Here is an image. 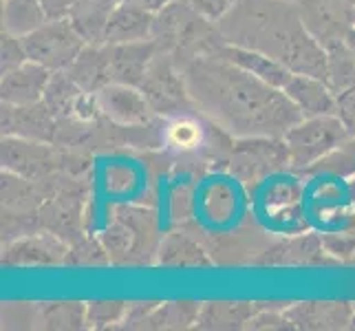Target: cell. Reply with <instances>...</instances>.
I'll use <instances>...</instances> for the list:
<instances>
[{
	"label": "cell",
	"mask_w": 355,
	"mask_h": 331,
	"mask_svg": "<svg viewBox=\"0 0 355 331\" xmlns=\"http://www.w3.org/2000/svg\"><path fill=\"white\" fill-rule=\"evenodd\" d=\"M194 108L232 137H285L304 115L276 89L218 53H203L179 67Z\"/></svg>",
	"instance_id": "obj_1"
},
{
	"label": "cell",
	"mask_w": 355,
	"mask_h": 331,
	"mask_svg": "<svg viewBox=\"0 0 355 331\" xmlns=\"http://www.w3.org/2000/svg\"><path fill=\"white\" fill-rule=\"evenodd\" d=\"M216 27L227 44L261 51L293 73L327 80V49L304 27L293 0H234Z\"/></svg>",
	"instance_id": "obj_2"
},
{
	"label": "cell",
	"mask_w": 355,
	"mask_h": 331,
	"mask_svg": "<svg viewBox=\"0 0 355 331\" xmlns=\"http://www.w3.org/2000/svg\"><path fill=\"white\" fill-rule=\"evenodd\" d=\"M153 40L159 51L173 53L179 67L197 56L216 53L227 44L216 22L201 16L186 0H173L162 11H157Z\"/></svg>",
	"instance_id": "obj_3"
},
{
	"label": "cell",
	"mask_w": 355,
	"mask_h": 331,
	"mask_svg": "<svg viewBox=\"0 0 355 331\" xmlns=\"http://www.w3.org/2000/svg\"><path fill=\"white\" fill-rule=\"evenodd\" d=\"M113 265H150L157 263L159 219L146 205H115L113 221L100 235Z\"/></svg>",
	"instance_id": "obj_4"
},
{
	"label": "cell",
	"mask_w": 355,
	"mask_h": 331,
	"mask_svg": "<svg viewBox=\"0 0 355 331\" xmlns=\"http://www.w3.org/2000/svg\"><path fill=\"white\" fill-rule=\"evenodd\" d=\"M3 168L33 181L51 179L55 175L87 177L91 170V153L62 148L51 142L3 137Z\"/></svg>",
	"instance_id": "obj_5"
},
{
	"label": "cell",
	"mask_w": 355,
	"mask_h": 331,
	"mask_svg": "<svg viewBox=\"0 0 355 331\" xmlns=\"http://www.w3.org/2000/svg\"><path fill=\"white\" fill-rule=\"evenodd\" d=\"M285 144L291 159V170L304 173L322 157L334 153L351 139L349 128L338 115L304 117L285 133Z\"/></svg>",
	"instance_id": "obj_6"
},
{
	"label": "cell",
	"mask_w": 355,
	"mask_h": 331,
	"mask_svg": "<svg viewBox=\"0 0 355 331\" xmlns=\"http://www.w3.org/2000/svg\"><path fill=\"white\" fill-rule=\"evenodd\" d=\"M289 168L291 159L283 137H239L227 162V173L241 186H256Z\"/></svg>",
	"instance_id": "obj_7"
},
{
	"label": "cell",
	"mask_w": 355,
	"mask_h": 331,
	"mask_svg": "<svg viewBox=\"0 0 355 331\" xmlns=\"http://www.w3.org/2000/svg\"><path fill=\"white\" fill-rule=\"evenodd\" d=\"M141 93L153 106L157 117H175L181 113L197 110L188 93V84L183 78V71L175 62L173 53L157 51L153 62L146 71V76L139 84Z\"/></svg>",
	"instance_id": "obj_8"
},
{
	"label": "cell",
	"mask_w": 355,
	"mask_h": 331,
	"mask_svg": "<svg viewBox=\"0 0 355 331\" xmlns=\"http://www.w3.org/2000/svg\"><path fill=\"white\" fill-rule=\"evenodd\" d=\"M27 58L49 71H67L84 51L87 40L69 18L46 20L42 27L22 38Z\"/></svg>",
	"instance_id": "obj_9"
},
{
	"label": "cell",
	"mask_w": 355,
	"mask_h": 331,
	"mask_svg": "<svg viewBox=\"0 0 355 331\" xmlns=\"http://www.w3.org/2000/svg\"><path fill=\"white\" fill-rule=\"evenodd\" d=\"M300 18L324 49L345 42L353 29V0H296Z\"/></svg>",
	"instance_id": "obj_10"
},
{
	"label": "cell",
	"mask_w": 355,
	"mask_h": 331,
	"mask_svg": "<svg viewBox=\"0 0 355 331\" xmlns=\"http://www.w3.org/2000/svg\"><path fill=\"white\" fill-rule=\"evenodd\" d=\"M338 259H331L327 252L322 237L318 235H298L269 243L263 254L254 261L261 267H318L334 265Z\"/></svg>",
	"instance_id": "obj_11"
},
{
	"label": "cell",
	"mask_w": 355,
	"mask_h": 331,
	"mask_svg": "<svg viewBox=\"0 0 355 331\" xmlns=\"http://www.w3.org/2000/svg\"><path fill=\"white\" fill-rule=\"evenodd\" d=\"M69 243L51 232H33L7 243L3 265L7 267H51L67 265Z\"/></svg>",
	"instance_id": "obj_12"
},
{
	"label": "cell",
	"mask_w": 355,
	"mask_h": 331,
	"mask_svg": "<svg viewBox=\"0 0 355 331\" xmlns=\"http://www.w3.org/2000/svg\"><path fill=\"white\" fill-rule=\"evenodd\" d=\"M58 117L44 104V100L33 104H3V135L31 142L55 139Z\"/></svg>",
	"instance_id": "obj_13"
},
{
	"label": "cell",
	"mask_w": 355,
	"mask_h": 331,
	"mask_svg": "<svg viewBox=\"0 0 355 331\" xmlns=\"http://www.w3.org/2000/svg\"><path fill=\"white\" fill-rule=\"evenodd\" d=\"M97 102H100V110L104 117L124 126L150 124V121L157 119L155 110L146 100L141 89L130 87V84H106L104 89L97 91Z\"/></svg>",
	"instance_id": "obj_14"
},
{
	"label": "cell",
	"mask_w": 355,
	"mask_h": 331,
	"mask_svg": "<svg viewBox=\"0 0 355 331\" xmlns=\"http://www.w3.org/2000/svg\"><path fill=\"white\" fill-rule=\"evenodd\" d=\"M106 44V73L108 84H130L139 87L146 71H148L159 46L155 40L126 42V44Z\"/></svg>",
	"instance_id": "obj_15"
},
{
	"label": "cell",
	"mask_w": 355,
	"mask_h": 331,
	"mask_svg": "<svg viewBox=\"0 0 355 331\" xmlns=\"http://www.w3.org/2000/svg\"><path fill=\"white\" fill-rule=\"evenodd\" d=\"M293 329H347L353 325L355 307L345 300H307L285 309Z\"/></svg>",
	"instance_id": "obj_16"
},
{
	"label": "cell",
	"mask_w": 355,
	"mask_h": 331,
	"mask_svg": "<svg viewBox=\"0 0 355 331\" xmlns=\"http://www.w3.org/2000/svg\"><path fill=\"white\" fill-rule=\"evenodd\" d=\"M283 91L287 93L289 100L300 108V113L304 117L338 115V95L329 87V82L322 78L293 73Z\"/></svg>",
	"instance_id": "obj_17"
},
{
	"label": "cell",
	"mask_w": 355,
	"mask_h": 331,
	"mask_svg": "<svg viewBox=\"0 0 355 331\" xmlns=\"http://www.w3.org/2000/svg\"><path fill=\"white\" fill-rule=\"evenodd\" d=\"M157 265L188 269V267H212L214 261L205 245L188 232L186 228H179L162 237L157 250Z\"/></svg>",
	"instance_id": "obj_18"
},
{
	"label": "cell",
	"mask_w": 355,
	"mask_h": 331,
	"mask_svg": "<svg viewBox=\"0 0 355 331\" xmlns=\"http://www.w3.org/2000/svg\"><path fill=\"white\" fill-rule=\"evenodd\" d=\"M51 73L46 67L27 60L18 69L3 73V84H0V95L3 104H33L44 97L46 84L51 80Z\"/></svg>",
	"instance_id": "obj_19"
},
{
	"label": "cell",
	"mask_w": 355,
	"mask_h": 331,
	"mask_svg": "<svg viewBox=\"0 0 355 331\" xmlns=\"http://www.w3.org/2000/svg\"><path fill=\"white\" fill-rule=\"evenodd\" d=\"M155 14L126 3H119L106 24L104 42L126 44V42H146L153 40Z\"/></svg>",
	"instance_id": "obj_20"
},
{
	"label": "cell",
	"mask_w": 355,
	"mask_h": 331,
	"mask_svg": "<svg viewBox=\"0 0 355 331\" xmlns=\"http://www.w3.org/2000/svg\"><path fill=\"white\" fill-rule=\"evenodd\" d=\"M218 56L227 58L230 62L239 65L241 69L250 71L252 76L265 80L267 84H272L276 89H285V84L291 80L293 71L287 69L283 62L269 58L261 51H252V49H243V46H234V44H223L216 51Z\"/></svg>",
	"instance_id": "obj_21"
},
{
	"label": "cell",
	"mask_w": 355,
	"mask_h": 331,
	"mask_svg": "<svg viewBox=\"0 0 355 331\" xmlns=\"http://www.w3.org/2000/svg\"><path fill=\"white\" fill-rule=\"evenodd\" d=\"M267 309L265 303H241V300H212L203 303L197 318V329H241L259 314Z\"/></svg>",
	"instance_id": "obj_22"
},
{
	"label": "cell",
	"mask_w": 355,
	"mask_h": 331,
	"mask_svg": "<svg viewBox=\"0 0 355 331\" xmlns=\"http://www.w3.org/2000/svg\"><path fill=\"white\" fill-rule=\"evenodd\" d=\"M121 0H76L69 20L87 44H104V31Z\"/></svg>",
	"instance_id": "obj_23"
},
{
	"label": "cell",
	"mask_w": 355,
	"mask_h": 331,
	"mask_svg": "<svg viewBox=\"0 0 355 331\" xmlns=\"http://www.w3.org/2000/svg\"><path fill=\"white\" fill-rule=\"evenodd\" d=\"M67 73L87 93H97L108 84L106 73V44H87Z\"/></svg>",
	"instance_id": "obj_24"
},
{
	"label": "cell",
	"mask_w": 355,
	"mask_h": 331,
	"mask_svg": "<svg viewBox=\"0 0 355 331\" xmlns=\"http://www.w3.org/2000/svg\"><path fill=\"white\" fill-rule=\"evenodd\" d=\"M46 20L42 0H3V33L24 38Z\"/></svg>",
	"instance_id": "obj_25"
},
{
	"label": "cell",
	"mask_w": 355,
	"mask_h": 331,
	"mask_svg": "<svg viewBox=\"0 0 355 331\" xmlns=\"http://www.w3.org/2000/svg\"><path fill=\"white\" fill-rule=\"evenodd\" d=\"M203 303L194 300H170L157 303V307L141 323V329H188L197 325Z\"/></svg>",
	"instance_id": "obj_26"
},
{
	"label": "cell",
	"mask_w": 355,
	"mask_h": 331,
	"mask_svg": "<svg viewBox=\"0 0 355 331\" xmlns=\"http://www.w3.org/2000/svg\"><path fill=\"white\" fill-rule=\"evenodd\" d=\"M84 93L87 91L80 89L67 71H53L42 100L55 117H73Z\"/></svg>",
	"instance_id": "obj_27"
},
{
	"label": "cell",
	"mask_w": 355,
	"mask_h": 331,
	"mask_svg": "<svg viewBox=\"0 0 355 331\" xmlns=\"http://www.w3.org/2000/svg\"><path fill=\"white\" fill-rule=\"evenodd\" d=\"M40 329H82L87 327V305L73 300L35 303Z\"/></svg>",
	"instance_id": "obj_28"
},
{
	"label": "cell",
	"mask_w": 355,
	"mask_h": 331,
	"mask_svg": "<svg viewBox=\"0 0 355 331\" xmlns=\"http://www.w3.org/2000/svg\"><path fill=\"white\" fill-rule=\"evenodd\" d=\"M327 82L336 95L355 87V53L345 42L327 49Z\"/></svg>",
	"instance_id": "obj_29"
},
{
	"label": "cell",
	"mask_w": 355,
	"mask_h": 331,
	"mask_svg": "<svg viewBox=\"0 0 355 331\" xmlns=\"http://www.w3.org/2000/svg\"><path fill=\"white\" fill-rule=\"evenodd\" d=\"M267 212L272 219H289L300 217V186L298 183H276L267 192Z\"/></svg>",
	"instance_id": "obj_30"
},
{
	"label": "cell",
	"mask_w": 355,
	"mask_h": 331,
	"mask_svg": "<svg viewBox=\"0 0 355 331\" xmlns=\"http://www.w3.org/2000/svg\"><path fill=\"white\" fill-rule=\"evenodd\" d=\"M111 256L104 250L100 239H87L80 237L69 245V256L67 265H78V267H93V265H108Z\"/></svg>",
	"instance_id": "obj_31"
},
{
	"label": "cell",
	"mask_w": 355,
	"mask_h": 331,
	"mask_svg": "<svg viewBox=\"0 0 355 331\" xmlns=\"http://www.w3.org/2000/svg\"><path fill=\"white\" fill-rule=\"evenodd\" d=\"M128 303L119 300H93L87 303V327L106 329L124 321Z\"/></svg>",
	"instance_id": "obj_32"
},
{
	"label": "cell",
	"mask_w": 355,
	"mask_h": 331,
	"mask_svg": "<svg viewBox=\"0 0 355 331\" xmlns=\"http://www.w3.org/2000/svg\"><path fill=\"white\" fill-rule=\"evenodd\" d=\"M3 327H38V307H35V303H7L3 307Z\"/></svg>",
	"instance_id": "obj_33"
},
{
	"label": "cell",
	"mask_w": 355,
	"mask_h": 331,
	"mask_svg": "<svg viewBox=\"0 0 355 331\" xmlns=\"http://www.w3.org/2000/svg\"><path fill=\"white\" fill-rule=\"evenodd\" d=\"M27 51H24V42L18 35L3 33V73H9L27 62Z\"/></svg>",
	"instance_id": "obj_34"
},
{
	"label": "cell",
	"mask_w": 355,
	"mask_h": 331,
	"mask_svg": "<svg viewBox=\"0 0 355 331\" xmlns=\"http://www.w3.org/2000/svg\"><path fill=\"white\" fill-rule=\"evenodd\" d=\"M194 207V188L188 183H179V186L170 192V210L175 219H190Z\"/></svg>",
	"instance_id": "obj_35"
},
{
	"label": "cell",
	"mask_w": 355,
	"mask_h": 331,
	"mask_svg": "<svg viewBox=\"0 0 355 331\" xmlns=\"http://www.w3.org/2000/svg\"><path fill=\"white\" fill-rule=\"evenodd\" d=\"M327 252L336 259H347L355 252V232H345V235H327L322 237Z\"/></svg>",
	"instance_id": "obj_36"
},
{
	"label": "cell",
	"mask_w": 355,
	"mask_h": 331,
	"mask_svg": "<svg viewBox=\"0 0 355 331\" xmlns=\"http://www.w3.org/2000/svg\"><path fill=\"white\" fill-rule=\"evenodd\" d=\"M338 117L349 128L351 137H355V87L338 93Z\"/></svg>",
	"instance_id": "obj_37"
},
{
	"label": "cell",
	"mask_w": 355,
	"mask_h": 331,
	"mask_svg": "<svg viewBox=\"0 0 355 331\" xmlns=\"http://www.w3.org/2000/svg\"><path fill=\"white\" fill-rule=\"evenodd\" d=\"M186 3H190L201 16L210 18L214 22L221 20L227 14V9L232 7V0H186Z\"/></svg>",
	"instance_id": "obj_38"
},
{
	"label": "cell",
	"mask_w": 355,
	"mask_h": 331,
	"mask_svg": "<svg viewBox=\"0 0 355 331\" xmlns=\"http://www.w3.org/2000/svg\"><path fill=\"white\" fill-rule=\"evenodd\" d=\"M73 5H76V0H42V7L46 11L49 20L69 18Z\"/></svg>",
	"instance_id": "obj_39"
},
{
	"label": "cell",
	"mask_w": 355,
	"mask_h": 331,
	"mask_svg": "<svg viewBox=\"0 0 355 331\" xmlns=\"http://www.w3.org/2000/svg\"><path fill=\"white\" fill-rule=\"evenodd\" d=\"M121 3H126V5H132V7H139V9H146V11H153V14H157V11H162L166 5L173 3V0H121Z\"/></svg>",
	"instance_id": "obj_40"
},
{
	"label": "cell",
	"mask_w": 355,
	"mask_h": 331,
	"mask_svg": "<svg viewBox=\"0 0 355 331\" xmlns=\"http://www.w3.org/2000/svg\"><path fill=\"white\" fill-rule=\"evenodd\" d=\"M345 44H347V46L351 49V51L355 53V27H353V29H351V31L347 33V38H345Z\"/></svg>",
	"instance_id": "obj_41"
},
{
	"label": "cell",
	"mask_w": 355,
	"mask_h": 331,
	"mask_svg": "<svg viewBox=\"0 0 355 331\" xmlns=\"http://www.w3.org/2000/svg\"><path fill=\"white\" fill-rule=\"evenodd\" d=\"M353 27H355V0H353Z\"/></svg>",
	"instance_id": "obj_42"
},
{
	"label": "cell",
	"mask_w": 355,
	"mask_h": 331,
	"mask_svg": "<svg viewBox=\"0 0 355 331\" xmlns=\"http://www.w3.org/2000/svg\"><path fill=\"white\" fill-rule=\"evenodd\" d=\"M351 327H353V329H355V318H353V325H351Z\"/></svg>",
	"instance_id": "obj_43"
},
{
	"label": "cell",
	"mask_w": 355,
	"mask_h": 331,
	"mask_svg": "<svg viewBox=\"0 0 355 331\" xmlns=\"http://www.w3.org/2000/svg\"><path fill=\"white\" fill-rule=\"evenodd\" d=\"M232 3H234V0H232Z\"/></svg>",
	"instance_id": "obj_44"
},
{
	"label": "cell",
	"mask_w": 355,
	"mask_h": 331,
	"mask_svg": "<svg viewBox=\"0 0 355 331\" xmlns=\"http://www.w3.org/2000/svg\"><path fill=\"white\" fill-rule=\"evenodd\" d=\"M293 3H296V0H293Z\"/></svg>",
	"instance_id": "obj_45"
}]
</instances>
